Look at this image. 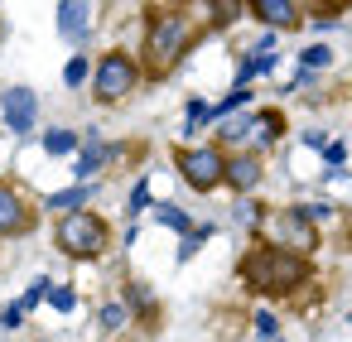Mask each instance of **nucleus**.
<instances>
[{"label": "nucleus", "instance_id": "nucleus-26", "mask_svg": "<svg viewBox=\"0 0 352 342\" xmlns=\"http://www.w3.org/2000/svg\"><path fill=\"white\" fill-rule=\"evenodd\" d=\"M44 304H49L54 313H73V308H78V289H73V284H49Z\"/></svg>", "mask_w": 352, "mask_h": 342}, {"label": "nucleus", "instance_id": "nucleus-1", "mask_svg": "<svg viewBox=\"0 0 352 342\" xmlns=\"http://www.w3.org/2000/svg\"><path fill=\"white\" fill-rule=\"evenodd\" d=\"M203 30L193 25V15L184 5H150V20H145V39H140V73L150 82L169 78L193 49H198Z\"/></svg>", "mask_w": 352, "mask_h": 342}, {"label": "nucleus", "instance_id": "nucleus-20", "mask_svg": "<svg viewBox=\"0 0 352 342\" xmlns=\"http://www.w3.org/2000/svg\"><path fill=\"white\" fill-rule=\"evenodd\" d=\"M78 130L73 126H54V130H44V155H54V159H63V155H78Z\"/></svg>", "mask_w": 352, "mask_h": 342}, {"label": "nucleus", "instance_id": "nucleus-24", "mask_svg": "<svg viewBox=\"0 0 352 342\" xmlns=\"http://www.w3.org/2000/svg\"><path fill=\"white\" fill-rule=\"evenodd\" d=\"M328 63H333V49H328V44H309V49H299V68H304V73H323Z\"/></svg>", "mask_w": 352, "mask_h": 342}, {"label": "nucleus", "instance_id": "nucleus-6", "mask_svg": "<svg viewBox=\"0 0 352 342\" xmlns=\"http://www.w3.org/2000/svg\"><path fill=\"white\" fill-rule=\"evenodd\" d=\"M265 231H270V241H280V246H289V251H304V255L318 251V222H314L299 203H289V207H280L275 217H265Z\"/></svg>", "mask_w": 352, "mask_h": 342}, {"label": "nucleus", "instance_id": "nucleus-19", "mask_svg": "<svg viewBox=\"0 0 352 342\" xmlns=\"http://www.w3.org/2000/svg\"><path fill=\"white\" fill-rule=\"evenodd\" d=\"M212 236H217V227H212V222H198V227H188V231L179 236V255H174V260H179V265H188V260L203 251V241H212Z\"/></svg>", "mask_w": 352, "mask_h": 342}, {"label": "nucleus", "instance_id": "nucleus-28", "mask_svg": "<svg viewBox=\"0 0 352 342\" xmlns=\"http://www.w3.org/2000/svg\"><path fill=\"white\" fill-rule=\"evenodd\" d=\"M251 323H256V337H261V342H275V337H280V318H275L270 308H256Z\"/></svg>", "mask_w": 352, "mask_h": 342}, {"label": "nucleus", "instance_id": "nucleus-23", "mask_svg": "<svg viewBox=\"0 0 352 342\" xmlns=\"http://www.w3.org/2000/svg\"><path fill=\"white\" fill-rule=\"evenodd\" d=\"M184 126H188V135H193V130H208V126H212V106H208L203 97H188V102H184Z\"/></svg>", "mask_w": 352, "mask_h": 342}, {"label": "nucleus", "instance_id": "nucleus-13", "mask_svg": "<svg viewBox=\"0 0 352 342\" xmlns=\"http://www.w3.org/2000/svg\"><path fill=\"white\" fill-rule=\"evenodd\" d=\"M246 15L256 25H265V30H280V34L304 25V5H299V0H246Z\"/></svg>", "mask_w": 352, "mask_h": 342}, {"label": "nucleus", "instance_id": "nucleus-2", "mask_svg": "<svg viewBox=\"0 0 352 342\" xmlns=\"http://www.w3.org/2000/svg\"><path fill=\"white\" fill-rule=\"evenodd\" d=\"M236 280H241L251 294H261V299H289V294H299V289L314 280V265H309L304 251H289V246L261 236V241H251V251L241 255Z\"/></svg>", "mask_w": 352, "mask_h": 342}, {"label": "nucleus", "instance_id": "nucleus-25", "mask_svg": "<svg viewBox=\"0 0 352 342\" xmlns=\"http://www.w3.org/2000/svg\"><path fill=\"white\" fill-rule=\"evenodd\" d=\"M150 203H155V198H150V179H140V183L131 188V198H126V217L140 222V217L150 212Z\"/></svg>", "mask_w": 352, "mask_h": 342}, {"label": "nucleus", "instance_id": "nucleus-15", "mask_svg": "<svg viewBox=\"0 0 352 342\" xmlns=\"http://www.w3.org/2000/svg\"><path fill=\"white\" fill-rule=\"evenodd\" d=\"M256 121H261V111H251V106H241V111H232V116L212 121V126H217V145H222V150L246 145V140H251V130H256Z\"/></svg>", "mask_w": 352, "mask_h": 342}, {"label": "nucleus", "instance_id": "nucleus-7", "mask_svg": "<svg viewBox=\"0 0 352 342\" xmlns=\"http://www.w3.org/2000/svg\"><path fill=\"white\" fill-rule=\"evenodd\" d=\"M0 126H6L15 140L34 135V126H39V92L34 87H6L0 92Z\"/></svg>", "mask_w": 352, "mask_h": 342}, {"label": "nucleus", "instance_id": "nucleus-5", "mask_svg": "<svg viewBox=\"0 0 352 342\" xmlns=\"http://www.w3.org/2000/svg\"><path fill=\"white\" fill-rule=\"evenodd\" d=\"M174 169L193 193H217L222 188V169H227V150L217 140L208 145H179L174 150Z\"/></svg>", "mask_w": 352, "mask_h": 342}, {"label": "nucleus", "instance_id": "nucleus-21", "mask_svg": "<svg viewBox=\"0 0 352 342\" xmlns=\"http://www.w3.org/2000/svg\"><path fill=\"white\" fill-rule=\"evenodd\" d=\"M97 328H102V332H126V328H131V308H126V299H107V304L97 308Z\"/></svg>", "mask_w": 352, "mask_h": 342}, {"label": "nucleus", "instance_id": "nucleus-18", "mask_svg": "<svg viewBox=\"0 0 352 342\" xmlns=\"http://www.w3.org/2000/svg\"><path fill=\"white\" fill-rule=\"evenodd\" d=\"M251 135H256V150H261V155H265V150H275V145H280V135H285V116H280V111H261V121H256V130H251Z\"/></svg>", "mask_w": 352, "mask_h": 342}, {"label": "nucleus", "instance_id": "nucleus-12", "mask_svg": "<svg viewBox=\"0 0 352 342\" xmlns=\"http://www.w3.org/2000/svg\"><path fill=\"white\" fill-rule=\"evenodd\" d=\"M179 5L193 15V25L203 34H217V30H232L241 20V0H179Z\"/></svg>", "mask_w": 352, "mask_h": 342}, {"label": "nucleus", "instance_id": "nucleus-27", "mask_svg": "<svg viewBox=\"0 0 352 342\" xmlns=\"http://www.w3.org/2000/svg\"><path fill=\"white\" fill-rule=\"evenodd\" d=\"M49 284H54L49 275H39V280H30V289L20 294V304H25V313H34V308L44 304V294H49Z\"/></svg>", "mask_w": 352, "mask_h": 342}, {"label": "nucleus", "instance_id": "nucleus-3", "mask_svg": "<svg viewBox=\"0 0 352 342\" xmlns=\"http://www.w3.org/2000/svg\"><path fill=\"white\" fill-rule=\"evenodd\" d=\"M54 246L68 255V260H102L111 251V222L92 207H73V212H58L54 222Z\"/></svg>", "mask_w": 352, "mask_h": 342}, {"label": "nucleus", "instance_id": "nucleus-14", "mask_svg": "<svg viewBox=\"0 0 352 342\" xmlns=\"http://www.w3.org/2000/svg\"><path fill=\"white\" fill-rule=\"evenodd\" d=\"M58 34L82 49L92 39V0H58Z\"/></svg>", "mask_w": 352, "mask_h": 342}, {"label": "nucleus", "instance_id": "nucleus-11", "mask_svg": "<svg viewBox=\"0 0 352 342\" xmlns=\"http://www.w3.org/2000/svg\"><path fill=\"white\" fill-rule=\"evenodd\" d=\"M121 299H126V308H131V323H135V328L160 332V323H164V304H160V294H155L145 280H126V284H121Z\"/></svg>", "mask_w": 352, "mask_h": 342}, {"label": "nucleus", "instance_id": "nucleus-32", "mask_svg": "<svg viewBox=\"0 0 352 342\" xmlns=\"http://www.w3.org/2000/svg\"><path fill=\"white\" fill-rule=\"evenodd\" d=\"M304 145H309V150H323L328 135H323V130H304Z\"/></svg>", "mask_w": 352, "mask_h": 342}, {"label": "nucleus", "instance_id": "nucleus-4", "mask_svg": "<svg viewBox=\"0 0 352 342\" xmlns=\"http://www.w3.org/2000/svg\"><path fill=\"white\" fill-rule=\"evenodd\" d=\"M140 82H145V73H140V58H135L131 49H107V54L92 58L87 87H92V102H97V106H121V102H131Z\"/></svg>", "mask_w": 352, "mask_h": 342}, {"label": "nucleus", "instance_id": "nucleus-30", "mask_svg": "<svg viewBox=\"0 0 352 342\" xmlns=\"http://www.w3.org/2000/svg\"><path fill=\"white\" fill-rule=\"evenodd\" d=\"M299 5H314L318 15H338V10H347L352 0H299Z\"/></svg>", "mask_w": 352, "mask_h": 342}, {"label": "nucleus", "instance_id": "nucleus-22", "mask_svg": "<svg viewBox=\"0 0 352 342\" xmlns=\"http://www.w3.org/2000/svg\"><path fill=\"white\" fill-rule=\"evenodd\" d=\"M87 78H92V58H87V54H73V58L63 63V87L78 92V87H87Z\"/></svg>", "mask_w": 352, "mask_h": 342}, {"label": "nucleus", "instance_id": "nucleus-17", "mask_svg": "<svg viewBox=\"0 0 352 342\" xmlns=\"http://www.w3.org/2000/svg\"><path fill=\"white\" fill-rule=\"evenodd\" d=\"M150 217H155V227L179 231V236L193 227V212H188V207H179V203H150Z\"/></svg>", "mask_w": 352, "mask_h": 342}, {"label": "nucleus", "instance_id": "nucleus-29", "mask_svg": "<svg viewBox=\"0 0 352 342\" xmlns=\"http://www.w3.org/2000/svg\"><path fill=\"white\" fill-rule=\"evenodd\" d=\"M25 318H30V313H25V304H20V299H15V304H6V308H0V328H6V332H15V328H25Z\"/></svg>", "mask_w": 352, "mask_h": 342}, {"label": "nucleus", "instance_id": "nucleus-8", "mask_svg": "<svg viewBox=\"0 0 352 342\" xmlns=\"http://www.w3.org/2000/svg\"><path fill=\"white\" fill-rule=\"evenodd\" d=\"M261 179H265V155L261 150H232L227 155V169H222V188H232L236 198H251L256 188H261Z\"/></svg>", "mask_w": 352, "mask_h": 342}, {"label": "nucleus", "instance_id": "nucleus-9", "mask_svg": "<svg viewBox=\"0 0 352 342\" xmlns=\"http://www.w3.org/2000/svg\"><path fill=\"white\" fill-rule=\"evenodd\" d=\"M34 231V203L0 179V241H15V236H30Z\"/></svg>", "mask_w": 352, "mask_h": 342}, {"label": "nucleus", "instance_id": "nucleus-16", "mask_svg": "<svg viewBox=\"0 0 352 342\" xmlns=\"http://www.w3.org/2000/svg\"><path fill=\"white\" fill-rule=\"evenodd\" d=\"M92 193H97V183L92 179H73V188H58V193H44L39 198V212H73V207H87L92 203Z\"/></svg>", "mask_w": 352, "mask_h": 342}, {"label": "nucleus", "instance_id": "nucleus-31", "mask_svg": "<svg viewBox=\"0 0 352 342\" xmlns=\"http://www.w3.org/2000/svg\"><path fill=\"white\" fill-rule=\"evenodd\" d=\"M323 159H328V164L338 169V164L347 159V145H342V140H328V145H323Z\"/></svg>", "mask_w": 352, "mask_h": 342}, {"label": "nucleus", "instance_id": "nucleus-33", "mask_svg": "<svg viewBox=\"0 0 352 342\" xmlns=\"http://www.w3.org/2000/svg\"><path fill=\"white\" fill-rule=\"evenodd\" d=\"M347 323H352V318H347Z\"/></svg>", "mask_w": 352, "mask_h": 342}, {"label": "nucleus", "instance_id": "nucleus-10", "mask_svg": "<svg viewBox=\"0 0 352 342\" xmlns=\"http://www.w3.org/2000/svg\"><path fill=\"white\" fill-rule=\"evenodd\" d=\"M121 159V150L102 135V130H82V140H78V159H73V179H97L107 164H116Z\"/></svg>", "mask_w": 352, "mask_h": 342}]
</instances>
